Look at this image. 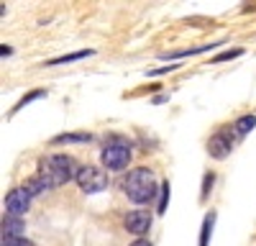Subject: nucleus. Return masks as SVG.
Returning <instances> with one entry per match:
<instances>
[{
  "instance_id": "16",
  "label": "nucleus",
  "mask_w": 256,
  "mask_h": 246,
  "mask_svg": "<svg viewBox=\"0 0 256 246\" xmlns=\"http://www.w3.org/2000/svg\"><path fill=\"white\" fill-rule=\"evenodd\" d=\"M241 54H244V49H228V52H220V54L212 56V64H218V62H228V59H236V56H241Z\"/></svg>"
},
{
  "instance_id": "19",
  "label": "nucleus",
  "mask_w": 256,
  "mask_h": 246,
  "mask_svg": "<svg viewBox=\"0 0 256 246\" xmlns=\"http://www.w3.org/2000/svg\"><path fill=\"white\" fill-rule=\"evenodd\" d=\"M3 246H34L24 236H3Z\"/></svg>"
},
{
  "instance_id": "9",
  "label": "nucleus",
  "mask_w": 256,
  "mask_h": 246,
  "mask_svg": "<svg viewBox=\"0 0 256 246\" xmlns=\"http://www.w3.org/2000/svg\"><path fill=\"white\" fill-rule=\"evenodd\" d=\"M95 52L92 49H82V52H72V54H64V56H56V59H49L46 67H56V64H70V62H77V59H84V56H92Z\"/></svg>"
},
{
  "instance_id": "20",
  "label": "nucleus",
  "mask_w": 256,
  "mask_h": 246,
  "mask_svg": "<svg viewBox=\"0 0 256 246\" xmlns=\"http://www.w3.org/2000/svg\"><path fill=\"white\" fill-rule=\"evenodd\" d=\"M174 70H177L174 64H169V67H156V70H152L148 74H166V72H174Z\"/></svg>"
},
{
  "instance_id": "21",
  "label": "nucleus",
  "mask_w": 256,
  "mask_h": 246,
  "mask_svg": "<svg viewBox=\"0 0 256 246\" xmlns=\"http://www.w3.org/2000/svg\"><path fill=\"white\" fill-rule=\"evenodd\" d=\"M0 54H3V56H10V54H13V49H10L8 44H3V46H0Z\"/></svg>"
},
{
  "instance_id": "18",
  "label": "nucleus",
  "mask_w": 256,
  "mask_h": 246,
  "mask_svg": "<svg viewBox=\"0 0 256 246\" xmlns=\"http://www.w3.org/2000/svg\"><path fill=\"white\" fill-rule=\"evenodd\" d=\"M169 180L162 182V198H159V213H166V202H169Z\"/></svg>"
},
{
  "instance_id": "8",
  "label": "nucleus",
  "mask_w": 256,
  "mask_h": 246,
  "mask_svg": "<svg viewBox=\"0 0 256 246\" xmlns=\"http://www.w3.org/2000/svg\"><path fill=\"white\" fill-rule=\"evenodd\" d=\"M3 236H24L26 226H24V218H16V216H3Z\"/></svg>"
},
{
  "instance_id": "10",
  "label": "nucleus",
  "mask_w": 256,
  "mask_h": 246,
  "mask_svg": "<svg viewBox=\"0 0 256 246\" xmlns=\"http://www.w3.org/2000/svg\"><path fill=\"white\" fill-rule=\"evenodd\" d=\"M256 128V116H241L236 123H233V134L236 136H246Z\"/></svg>"
},
{
  "instance_id": "6",
  "label": "nucleus",
  "mask_w": 256,
  "mask_h": 246,
  "mask_svg": "<svg viewBox=\"0 0 256 246\" xmlns=\"http://www.w3.org/2000/svg\"><path fill=\"white\" fill-rule=\"evenodd\" d=\"M126 231L134 236H146L148 228H152V213L148 210H131L126 216Z\"/></svg>"
},
{
  "instance_id": "17",
  "label": "nucleus",
  "mask_w": 256,
  "mask_h": 246,
  "mask_svg": "<svg viewBox=\"0 0 256 246\" xmlns=\"http://www.w3.org/2000/svg\"><path fill=\"white\" fill-rule=\"evenodd\" d=\"M212 182H216V174L208 172V174H205V180H202V190H200V200H202V202H205V200H208V195H210Z\"/></svg>"
},
{
  "instance_id": "22",
  "label": "nucleus",
  "mask_w": 256,
  "mask_h": 246,
  "mask_svg": "<svg viewBox=\"0 0 256 246\" xmlns=\"http://www.w3.org/2000/svg\"><path fill=\"white\" fill-rule=\"evenodd\" d=\"M131 246H152V241H146V238H136Z\"/></svg>"
},
{
  "instance_id": "3",
  "label": "nucleus",
  "mask_w": 256,
  "mask_h": 246,
  "mask_svg": "<svg viewBox=\"0 0 256 246\" xmlns=\"http://www.w3.org/2000/svg\"><path fill=\"white\" fill-rule=\"evenodd\" d=\"M77 184H80V190L84 195H95V192H102L105 188H108V174H105V170H100V167L84 164V167H80V172H77Z\"/></svg>"
},
{
  "instance_id": "13",
  "label": "nucleus",
  "mask_w": 256,
  "mask_h": 246,
  "mask_svg": "<svg viewBox=\"0 0 256 246\" xmlns=\"http://www.w3.org/2000/svg\"><path fill=\"white\" fill-rule=\"evenodd\" d=\"M24 190L28 192V198H36V195H41V192H44V190H49V188L44 184V180H41V177L36 174V177H31V180L24 184Z\"/></svg>"
},
{
  "instance_id": "1",
  "label": "nucleus",
  "mask_w": 256,
  "mask_h": 246,
  "mask_svg": "<svg viewBox=\"0 0 256 246\" xmlns=\"http://www.w3.org/2000/svg\"><path fill=\"white\" fill-rule=\"evenodd\" d=\"M77 172H80L77 162L67 154H52L46 159H41V164H38V177L44 180L49 190L62 188L70 180H77Z\"/></svg>"
},
{
  "instance_id": "7",
  "label": "nucleus",
  "mask_w": 256,
  "mask_h": 246,
  "mask_svg": "<svg viewBox=\"0 0 256 246\" xmlns=\"http://www.w3.org/2000/svg\"><path fill=\"white\" fill-rule=\"evenodd\" d=\"M233 152V136H228V131H218L208 141V154L212 159H226Z\"/></svg>"
},
{
  "instance_id": "5",
  "label": "nucleus",
  "mask_w": 256,
  "mask_h": 246,
  "mask_svg": "<svg viewBox=\"0 0 256 246\" xmlns=\"http://www.w3.org/2000/svg\"><path fill=\"white\" fill-rule=\"evenodd\" d=\"M28 192L24 188H16L6 195V216H16V218H24V213L28 210Z\"/></svg>"
},
{
  "instance_id": "2",
  "label": "nucleus",
  "mask_w": 256,
  "mask_h": 246,
  "mask_svg": "<svg viewBox=\"0 0 256 246\" xmlns=\"http://www.w3.org/2000/svg\"><path fill=\"white\" fill-rule=\"evenodd\" d=\"M123 190L128 195V200L144 205V202H152L156 198V192H162V188L156 184V177L148 167H136L128 172V177L123 180Z\"/></svg>"
},
{
  "instance_id": "11",
  "label": "nucleus",
  "mask_w": 256,
  "mask_h": 246,
  "mask_svg": "<svg viewBox=\"0 0 256 246\" xmlns=\"http://www.w3.org/2000/svg\"><path fill=\"white\" fill-rule=\"evenodd\" d=\"M212 226H216V213H208L205 220H202V228H200V244L198 246H208L210 244V236H212Z\"/></svg>"
},
{
  "instance_id": "12",
  "label": "nucleus",
  "mask_w": 256,
  "mask_h": 246,
  "mask_svg": "<svg viewBox=\"0 0 256 246\" xmlns=\"http://www.w3.org/2000/svg\"><path fill=\"white\" fill-rule=\"evenodd\" d=\"M92 136L90 134H62V136H54L52 144H88Z\"/></svg>"
},
{
  "instance_id": "14",
  "label": "nucleus",
  "mask_w": 256,
  "mask_h": 246,
  "mask_svg": "<svg viewBox=\"0 0 256 246\" xmlns=\"http://www.w3.org/2000/svg\"><path fill=\"white\" fill-rule=\"evenodd\" d=\"M41 98H46V90H34V92H28V95H24L18 102H16V108H13V113H18V110H24L26 106H31L34 100H41Z\"/></svg>"
},
{
  "instance_id": "15",
  "label": "nucleus",
  "mask_w": 256,
  "mask_h": 246,
  "mask_svg": "<svg viewBox=\"0 0 256 246\" xmlns=\"http://www.w3.org/2000/svg\"><path fill=\"white\" fill-rule=\"evenodd\" d=\"M212 46H218V44H210V46H195V49H184V52H172V54H162V59H182V56H192V54H202Z\"/></svg>"
},
{
  "instance_id": "4",
  "label": "nucleus",
  "mask_w": 256,
  "mask_h": 246,
  "mask_svg": "<svg viewBox=\"0 0 256 246\" xmlns=\"http://www.w3.org/2000/svg\"><path fill=\"white\" fill-rule=\"evenodd\" d=\"M100 159H102L105 170L120 172V170L128 167V162H131V149H128V144H105Z\"/></svg>"
}]
</instances>
